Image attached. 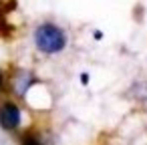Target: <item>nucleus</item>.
<instances>
[{"instance_id":"nucleus-1","label":"nucleus","mask_w":147,"mask_h":145,"mask_svg":"<svg viewBox=\"0 0 147 145\" xmlns=\"http://www.w3.org/2000/svg\"><path fill=\"white\" fill-rule=\"evenodd\" d=\"M34 45L45 55H57L67 47V32L53 22H42L34 30Z\"/></svg>"},{"instance_id":"nucleus-4","label":"nucleus","mask_w":147,"mask_h":145,"mask_svg":"<svg viewBox=\"0 0 147 145\" xmlns=\"http://www.w3.org/2000/svg\"><path fill=\"white\" fill-rule=\"evenodd\" d=\"M2 83H4V77H2V71H0V87H2Z\"/></svg>"},{"instance_id":"nucleus-3","label":"nucleus","mask_w":147,"mask_h":145,"mask_svg":"<svg viewBox=\"0 0 147 145\" xmlns=\"http://www.w3.org/2000/svg\"><path fill=\"white\" fill-rule=\"evenodd\" d=\"M22 145H42L36 137H32V135H26L24 139H22Z\"/></svg>"},{"instance_id":"nucleus-2","label":"nucleus","mask_w":147,"mask_h":145,"mask_svg":"<svg viewBox=\"0 0 147 145\" xmlns=\"http://www.w3.org/2000/svg\"><path fill=\"white\" fill-rule=\"evenodd\" d=\"M0 125H2L6 131H14L20 125V109L18 105L6 101L0 105Z\"/></svg>"}]
</instances>
